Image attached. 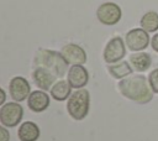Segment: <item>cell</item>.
I'll list each match as a JSON object with an SVG mask.
<instances>
[{
	"label": "cell",
	"instance_id": "6da1fadb",
	"mask_svg": "<svg viewBox=\"0 0 158 141\" xmlns=\"http://www.w3.org/2000/svg\"><path fill=\"white\" fill-rule=\"evenodd\" d=\"M120 93L137 103V104H147L153 99V90L149 85L148 79L142 74L128 75L118 82Z\"/></svg>",
	"mask_w": 158,
	"mask_h": 141
},
{
	"label": "cell",
	"instance_id": "7a4b0ae2",
	"mask_svg": "<svg viewBox=\"0 0 158 141\" xmlns=\"http://www.w3.org/2000/svg\"><path fill=\"white\" fill-rule=\"evenodd\" d=\"M33 63L36 67L47 68L58 78H63L65 74H68L69 70L68 63L62 56V53L53 49L40 48L33 57Z\"/></svg>",
	"mask_w": 158,
	"mask_h": 141
},
{
	"label": "cell",
	"instance_id": "3957f363",
	"mask_svg": "<svg viewBox=\"0 0 158 141\" xmlns=\"http://www.w3.org/2000/svg\"><path fill=\"white\" fill-rule=\"evenodd\" d=\"M90 109V94L89 90L81 88L77 89L70 94L67 101L68 114L77 121H80L86 118Z\"/></svg>",
	"mask_w": 158,
	"mask_h": 141
},
{
	"label": "cell",
	"instance_id": "277c9868",
	"mask_svg": "<svg viewBox=\"0 0 158 141\" xmlns=\"http://www.w3.org/2000/svg\"><path fill=\"white\" fill-rule=\"evenodd\" d=\"M23 116V108L17 101L5 103L0 108V122L5 127H15Z\"/></svg>",
	"mask_w": 158,
	"mask_h": 141
},
{
	"label": "cell",
	"instance_id": "5b68a950",
	"mask_svg": "<svg viewBox=\"0 0 158 141\" xmlns=\"http://www.w3.org/2000/svg\"><path fill=\"white\" fill-rule=\"evenodd\" d=\"M96 17L99 22L105 26L116 25L122 17V10L116 2H102L96 10Z\"/></svg>",
	"mask_w": 158,
	"mask_h": 141
},
{
	"label": "cell",
	"instance_id": "8992f818",
	"mask_svg": "<svg viewBox=\"0 0 158 141\" xmlns=\"http://www.w3.org/2000/svg\"><path fill=\"white\" fill-rule=\"evenodd\" d=\"M125 54H126V42L120 36H116V37H112L106 43L102 57L107 64H112L122 61Z\"/></svg>",
	"mask_w": 158,
	"mask_h": 141
},
{
	"label": "cell",
	"instance_id": "52a82bcc",
	"mask_svg": "<svg viewBox=\"0 0 158 141\" xmlns=\"http://www.w3.org/2000/svg\"><path fill=\"white\" fill-rule=\"evenodd\" d=\"M148 33L149 32H147L142 27L130 30L125 36V42L128 49L133 52H141L146 49L148 45H151V37Z\"/></svg>",
	"mask_w": 158,
	"mask_h": 141
},
{
	"label": "cell",
	"instance_id": "ba28073f",
	"mask_svg": "<svg viewBox=\"0 0 158 141\" xmlns=\"http://www.w3.org/2000/svg\"><path fill=\"white\" fill-rule=\"evenodd\" d=\"M9 92H10V96L14 99V101L21 103L25 99H27L28 95L31 94V84L27 82L26 78L17 75L10 80Z\"/></svg>",
	"mask_w": 158,
	"mask_h": 141
},
{
	"label": "cell",
	"instance_id": "9c48e42d",
	"mask_svg": "<svg viewBox=\"0 0 158 141\" xmlns=\"http://www.w3.org/2000/svg\"><path fill=\"white\" fill-rule=\"evenodd\" d=\"M62 56L67 61L68 64L75 66V64H84L86 62V52L83 47H80L77 43H67L60 49Z\"/></svg>",
	"mask_w": 158,
	"mask_h": 141
},
{
	"label": "cell",
	"instance_id": "30bf717a",
	"mask_svg": "<svg viewBox=\"0 0 158 141\" xmlns=\"http://www.w3.org/2000/svg\"><path fill=\"white\" fill-rule=\"evenodd\" d=\"M67 80L74 89L84 88L89 82V72L83 64L72 66L67 74Z\"/></svg>",
	"mask_w": 158,
	"mask_h": 141
},
{
	"label": "cell",
	"instance_id": "8fae6325",
	"mask_svg": "<svg viewBox=\"0 0 158 141\" xmlns=\"http://www.w3.org/2000/svg\"><path fill=\"white\" fill-rule=\"evenodd\" d=\"M32 78L35 84L41 90H51V88L56 83L57 75H54L51 70H48L44 67H35L32 72Z\"/></svg>",
	"mask_w": 158,
	"mask_h": 141
},
{
	"label": "cell",
	"instance_id": "7c38bea8",
	"mask_svg": "<svg viewBox=\"0 0 158 141\" xmlns=\"http://www.w3.org/2000/svg\"><path fill=\"white\" fill-rule=\"evenodd\" d=\"M49 95L42 90H33L27 98V106L33 113H42L49 106Z\"/></svg>",
	"mask_w": 158,
	"mask_h": 141
},
{
	"label": "cell",
	"instance_id": "4fadbf2b",
	"mask_svg": "<svg viewBox=\"0 0 158 141\" xmlns=\"http://www.w3.org/2000/svg\"><path fill=\"white\" fill-rule=\"evenodd\" d=\"M40 135H41L40 127L33 121L22 122L17 130V136L20 141H37L40 139Z\"/></svg>",
	"mask_w": 158,
	"mask_h": 141
},
{
	"label": "cell",
	"instance_id": "5bb4252c",
	"mask_svg": "<svg viewBox=\"0 0 158 141\" xmlns=\"http://www.w3.org/2000/svg\"><path fill=\"white\" fill-rule=\"evenodd\" d=\"M130 64L136 72H146L152 64V58L147 52H135L130 56Z\"/></svg>",
	"mask_w": 158,
	"mask_h": 141
},
{
	"label": "cell",
	"instance_id": "9a60e30c",
	"mask_svg": "<svg viewBox=\"0 0 158 141\" xmlns=\"http://www.w3.org/2000/svg\"><path fill=\"white\" fill-rule=\"evenodd\" d=\"M49 93H51V96H52L54 100H57V101H63V100L68 99L73 92H72V87H70V84L68 83V80L60 79L59 82H56V83L53 84V87L51 88Z\"/></svg>",
	"mask_w": 158,
	"mask_h": 141
},
{
	"label": "cell",
	"instance_id": "2e32d148",
	"mask_svg": "<svg viewBox=\"0 0 158 141\" xmlns=\"http://www.w3.org/2000/svg\"><path fill=\"white\" fill-rule=\"evenodd\" d=\"M132 66L127 61H120L117 63H112L107 66V72L116 79H123L132 73Z\"/></svg>",
	"mask_w": 158,
	"mask_h": 141
},
{
	"label": "cell",
	"instance_id": "e0dca14e",
	"mask_svg": "<svg viewBox=\"0 0 158 141\" xmlns=\"http://www.w3.org/2000/svg\"><path fill=\"white\" fill-rule=\"evenodd\" d=\"M139 25L147 32H156L158 30V12H156V11L146 12L141 17Z\"/></svg>",
	"mask_w": 158,
	"mask_h": 141
},
{
	"label": "cell",
	"instance_id": "ac0fdd59",
	"mask_svg": "<svg viewBox=\"0 0 158 141\" xmlns=\"http://www.w3.org/2000/svg\"><path fill=\"white\" fill-rule=\"evenodd\" d=\"M148 82H149V85L153 90V93H157L158 94V68L153 69L149 75H148Z\"/></svg>",
	"mask_w": 158,
	"mask_h": 141
},
{
	"label": "cell",
	"instance_id": "d6986e66",
	"mask_svg": "<svg viewBox=\"0 0 158 141\" xmlns=\"http://www.w3.org/2000/svg\"><path fill=\"white\" fill-rule=\"evenodd\" d=\"M0 141H10V134L5 129V126L0 127Z\"/></svg>",
	"mask_w": 158,
	"mask_h": 141
},
{
	"label": "cell",
	"instance_id": "ffe728a7",
	"mask_svg": "<svg viewBox=\"0 0 158 141\" xmlns=\"http://www.w3.org/2000/svg\"><path fill=\"white\" fill-rule=\"evenodd\" d=\"M151 47L153 48V51L158 52V33H154L151 38Z\"/></svg>",
	"mask_w": 158,
	"mask_h": 141
},
{
	"label": "cell",
	"instance_id": "44dd1931",
	"mask_svg": "<svg viewBox=\"0 0 158 141\" xmlns=\"http://www.w3.org/2000/svg\"><path fill=\"white\" fill-rule=\"evenodd\" d=\"M0 94H1L0 104H5V92H4V89H0Z\"/></svg>",
	"mask_w": 158,
	"mask_h": 141
}]
</instances>
